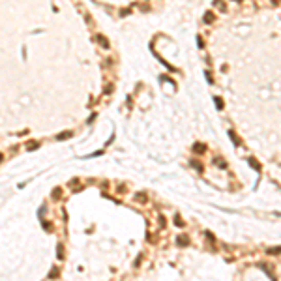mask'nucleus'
<instances>
[{"label":"nucleus","instance_id":"14","mask_svg":"<svg viewBox=\"0 0 281 281\" xmlns=\"http://www.w3.org/2000/svg\"><path fill=\"white\" fill-rule=\"evenodd\" d=\"M43 227H45L47 231H51V229H53V225H51V223H45V221H43Z\"/></svg>","mask_w":281,"mask_h":281},{"label":"nucleus","instance_id":"15","mask_svg":"<svg viewBox=\"0 0 281 281\" xmlns=\"http://www.w3.org/2000/svg\"><path fill=\"white\" fill-rule=\"evenodd\" d=\"M216 163H217L219 167H225V161H221V159H216Z\"/></svg>","mask_w":281,"mask_h":281},{"label":"nucleus","instance_id":"8","mask_svg":"<svg viewBox=\"0 0 281 281\" xmlns=\"http://www.w3.org/2000/svg\"><path fill=\"white\" fill-rule=\"evenodd\" d=\"M38 146H39V142H28V144H26V148H28V150H36Z\"/></svg>","mask_w":281,"mask_h":281},{"label":"nucleus","instance_id":"9","mask_svg":"<svg viewBox=\"0 0 281 281\" xmlns=\"http://www.w3.org/2000/svg\"><path fill=\"white\" fill-rule=\"evenodd\" d=\"M268 253H270V255H277V253H281V247H274V249H268Z\"/></svg>","mask_w":281,"mask_h":281},{"label":"nucleus","instance_id":"10","mask_svg":"<svg viewBox=\"0 0 281 281\" xmlns=\"http://www.w3.org/2000/svg\"><path fill=\"white\" fill-rule=\"evenodd\" d=\"M204 21H206V23H212V21H214V15H212V13H206V15H204Z\"/></svg>","mask_w":281,"mask_h":281},{"label":"nucleus","instance_id":"7","mask_svg":"<svg viewBox=\"0 0 281 281\" xmlns=\"http://www.w3.org/2000/svg\"><path fill=\"white\" fill-rule=\"evenodd\" d=\"M62 195V189L60 188H56V189H53V199H58V197Z\"/></svg>","mask_w":281,"mask_h":281},{"label":"nucleus","instance_id":"16","mask_svg":"<svg viewBox=\"0 0 281 281\" xmlns=\"http://www.w3.org/2000/svg\"><path fill=\"white\" fill-rule=\"evenodd\" d=\"M2 159H4V156H2V154H0V161H2Z\"/></svg>","mask_w":281,"mask_h":281},{"label":"nucleus","instance_id":"1","mask_svg":"<svg viewBox=\"0 0 281 281\" xmlns=\"http://www.w3.org/2000/svg\"><path fill=\"white\" fill-rule=\"evenodd\" d=\"M133 201L141 202V204H144V202L148 201V195H146V193H135V195H133Z\"/></svg>","mask_w":281,"mask_h":281},{"label":"nucleus","instance_id":"6","mask_svg":"<svg viewBox=\"0 0 281 281\" xmlns=\"http://www.w3.org/2000/svg\"><path fill=\"white\" fill-rule=\"evenodd\" d=\"M98 41H99V45H101V47H105V49L109 47V41H107V39L103 38V36H98Z\"/></svg>","mask_w":281,"mask_h":281},{"label":"nucleus","instance_id":"13","mask_svg":"<svg viewBox=\"0 0 281 281\" xmlns=\"http://www.w3.org/2000/svg\"><path fill=\"white\" fill-rule=\"evenodd\" d=\"M193 167H195V169H199V171H202V165L199 163V161H195V159H193Z\"/></svg>","mask_w":281,"mask_h":281},{"label":"nucleus","instance_id":"11","mask_svg":"<svg viewBox=\"0 0 281 281\" xmlns=\"http://www.w3.org/2000/svg\"><path fill=\"white\" fill-rule=\"evenodd\" d=\"M174 223H176L178 227H182V225H184V221L180 219V216H176V217H174Z\"/></svg>","mask_w":281,"mask_h":281},{"label":"nucleus","instance_id":"12","mask_svg":"<svg viewBox=\"0 0 281 281\" xmlns=\"http://www.w3.org/2000/svg\"><path fill=\"white\" fill-rule=\"evenodd\" d=\"M249 165H251V167H255V169H261V167H259V163H257L255 159H249Z\"/></svg>","mask_w":281,"mask_h":281},{"label":"nucleus","instance_id":"3","mask_svg":"<svg viewBox=\"0 0 281 281\" xmlns=\"http://www.w3.org/2000/svg\"><path fill=\"white\" fill-rule=\"evenodd\" d=\"M178 244H180V246H188V244H189V238H188L186 234L178 236Z\"/></svg>","mask_w":281,"mask_h":281},{"label":"nucleus","instance_id":"4","mask_svg":"<svg viewBox=\"0 0 281 281\" xmlns=\"http://www.w3.org/2000/svg\"><path fill=\"white\" fill-rule=\"evenodd\" d=\"M193 150H195L197 154H204V152H206V146H204V144H195Z\"/></svg>","mask_w":281,"mask_h":281},{"label":"nucleus","instance_id":"5","mask_svg":"<svg viewBox=\"0 0 281 281\" xmlns=\"http://www.w3.org/2000/svg\"><path fill=\"white\" fill-rule=\"evenodd\" d=\"M58 274H60V272H58V268H56V266H53V268H51V272H49V277H51V279H56V277H58Z\"/></svg>","mask_w":281,"mask_h":281},{"label":"nucleus","instance_id":"2","mask_svg":"<svg viewBox=\"0 0 281 281\" xmlns=\"http://www.w3.org/2000/svg\"><path fill=\"white\" fill-rule=\"evenodd\" d=\"M73 133L71 131H64V133H58V141H66V139H71Z\"/></svg>","mask_w":281,"mask_h":281}]
</instances>
